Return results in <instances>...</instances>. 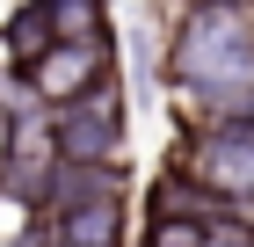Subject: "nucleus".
Wrapping results in <instances>:
<instances>
[{"label": "nucleus", "instance_id": "1", "mask_svg": "<svg viewBox=\"0 0 254 247\" xmlns=\"http://www.w3.org/2000/svg\"><path fill=\"white\" fill-rule=\"evenodd\" d=\"M167 87L189 124L254 116V15L240 7H189L167 37Z\"/></svg>", "mask_w": 254, "mask_h": 247}, {"label": "nucleus", "instance_id": "2", "mask_svg": "<svg viewBox=\"0 0 254 247\" xmlns=\"http://www.w3.org/2000/svg\"><path fill=\"white\" fill-rule=\"evenodd\" d=\"M182 174L196 189H211L225 211H254V116H218V124H189L182 138Z\"/></svg>", "mask_w": 254, "mask_h": 247}, {"label": "nucleus", "instance_id": "3", "mask_svg": "<svg viewBox=\"0 0 254 247\" xmlns=\"http://www.w3.org/2000/svg\"><path fill=\"white\" fill-rule=\"evenodd\" d=\"M51 153L65 167H124V95H117V80H102L80 102L51 109Z\"/></svg>", "mask_w": 254, "mask_h": 247}, {"label": "nucleus", "instance_id": "4", "mask_svg": "<svg viewBox=\"0 0 254 247\" xmlns=\"http://www.w3.org/2000/svg\"><path fill=\"white\" fill-rule=\"evenodd\" d=\"M109 29L102 37H65V44H51V51H37L29 66H15L22 80H29V95L44 102V109H65V102H80L87 87H102L109 80Z\"/></svg>", "mask_w": 254, "mask_h": 247}, {"label": "nucleus", "instance_id": "5", "mask_svg": "<svg viewBox=\"0 0 254 247\" xmlns=\"http://www.w3.org/2000/svg\"><path fill=\"white\" fill-rule=\"evenodd\" d=\"M44 218H51V233L65 247H124V196H117V182H102V189L73 196V204L44 211Z\"/></svg>", "mask_w": 254, "mask_h": 247}, {"label": "nucleus", "instance_id": "6", "mask_svg": "<svg viewBox=\"0 0 254 247\" xmlns=\"http://www.w3.org/2000/svg\"><path fill=\"white\" fill-rule=\"evenodd\" d=\"M211 218L203 211H145V233H138V247H211Z\"/></svg>", "mask_w": 254, "mask_h": 247}, {"label": "nucleus", "instance_id": "7", "mask_svg": "<svg viewBox=\"0 0 254 247\" xmlns=\"http://www.w3.org/2000/svg\"><path fill=\"white\" fill-rule=\"evenodd\" d=\"M37 15L51 22V37H102L109 29V0H37Z\"/></svg>", "mask_w": 254, "mask_h": 247}, {"label": "nucleus", "instance_id": "8", "mask_svg": "<svg viewBox=\"0 0 254 247\" xmlns=\"http://www.w3.org/2000/svg\"><path fill=\"white\" fill-rule=\"evenodd\" d=\"M0 44H7V58H15V66H29V58H37V51H51L59 37H51V22L37 15V0H22L15 15H7V29H0Z\"/></svg>", "mask_w": 254, "mask_h": 247}, {"label": "nucleus", "instance_id": "9", "mask_svg": "<svg viewBox=\"0 0 254 247\" xmlns=\"http://www.w3.org/2000/svg\"><path fill=\"white\" fill-rule=\"evenodd\" d=\"M15 247H59V233H51V218H22V233H15Z\"/></svg>", "mask_w": 254, "mask_h": 247}, {"label": "nucleus", "instance_id": "10", "mask_svg": "<svg viewBox=\"0 0 254 247\" xmlns=\"http://www.w3.org/2000/svg\"><path fill=\"white\" fill-rule=\"evenodd\" d=\"M189 7H240V15H254V0H189Z\"/></svg>", "mask_w": 254, "mask_h": 247}, {"label": "nucleus", "instance_id": "11", "mask_svg": "<svg viewBox=\"0 0 254 247\" xmlns=\"http://www.w3.org/2000/svg\"><path fill=\"white\" fill-rule=\"evenodd\" d=\"M59 247H65V240H59Z\"/></svg>", "mask_w": 254, "mask_h": 247}]
</instances>
